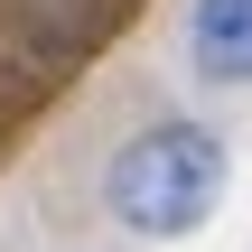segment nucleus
I'll list each match as a JSON object with an SVG mask.
<instances>
[{
    "mask_svg": "<svg viewBox=\"0 0 252 252\" xmlns=\"http://www.w3.org/2000/svg\"><path fill=\"white\" fill-rule=\"evenodd\" d=\"M224 187H234V159H224V140H215L206 122H150V131H131V140L112 150V168H103V206H112V224L140 234V243H187V234L224 206Z\"/></svg>",
    "mask_w": 252,
    "mask_h": 252,
    "instance_id": "nucleus-1",
    "label": "nucleus"
},
{
    "mask_svg": "<svg viewBox=\"0 0 252 252\" xmlns=\"http://www.w3.org/2000/svg\"><path fill=\"white\" fill-rule=\"evenodd\" d=\"M187 65L206 84H252V0H187Z\"/></svg>",
    "mask_w": 252,
    "mask_h": 252,
    "instance_id": "nucleus-2",
    "label": "nucleus"
}]
</instances>
